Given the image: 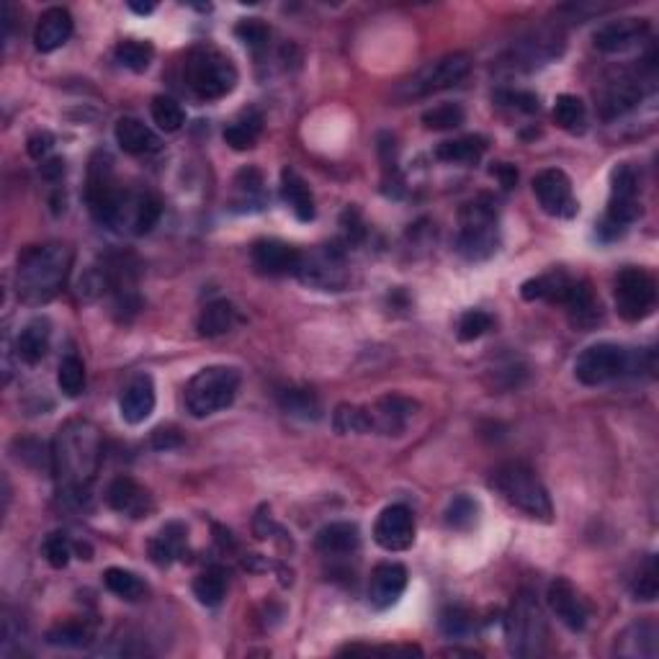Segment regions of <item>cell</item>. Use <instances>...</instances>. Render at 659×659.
I'll list each match as a JSON object with an SVG mask.
<instances>
[{
  "mask_svg": "<svg viewBox=\"0 0 659 659\" xmlns=\"http://www.w3.org/2000/svg\"><path fill=\"white\" fill-rule=\"evenodd\" d=\"M335 430L348 436V433H371L369 407L340 405L335 410Z\"/></svg>",
  "mask_w": 659,
  "mask_h": 659,
  "instance_id": "47",
  "label": "cell"
},
{
  "mask_svg": "<svg viewBox=\"0 0 659 659\" xmlns=\"http://www.w3.org/2000/svg\"><path fill=\"white\" fill-rule=\"evenodd\" d=\"M152 446L158 448V451H168V448L181 446V436L173 428H158L152 433Z\"/></svg>",
  "mask_w": 659,
  "mask_h": 659,
  "instance_id": "56",
  "label": "cell"
},
{
  "mask_svg": "<svg viewBox=\"0 0 659 659\" xmlns=\"http://www.w3.org/2000/svg\"><path fill=\"white\" fill-rule=\"evenodd\" d=\"M129 8H132L134 13H152L155 11V3H145V6H142V3H129Z\"/></svg>",
  "mask_w": 659,
  "mask_h": 659,
  "instance_id": "58",
  "label": "cell"
},
{
  "mask_svg": "<svg viewBox=\"0 0 659 659\" xmlns=\"http://www.w3.org/2000/svg\"><path fill=\"white\" fill-rule=\"evenodd\" d=\"M479 518V505L477 500H472L469 495H459L451 500L446 510V523L456 531H469L472 526H477Z\"/></svg>",
  "mask_w": 659,
  "mask_h": 659,
  "instance_id": "46",
  "label": "cell"
},
{
  "mask_svg": "<svg viewBox=\"0 0 659 659\" xmlns=\"http://www.w3.org/2000/svg\"><path fill=\"white\" fill-rule=\"evenodd\" d=\"M152 121L158 124L163 132H178V129L186 124V111H183L181 103L170 96H155L152 98Z\"/></svg>",
  "mask_w": 659,
  "mask_h": 659,
  "instance_id": "43",
  "label": "cell"
},
{
  "mask_svg": "<svg viewBox=\"0 0 659 659\" xmlns=\"http://www.w3.org/2000/svg\"><path fill=\"white\" fill-rule=\"evenodd\" d=\"M533 194L539 199V206L549 217L559 219H572L580 209L572 191V181L564 170L559 168H546L541 170L539 176L533 178Z\"/></svg>",
  "mask_w": 659,
  "mask_h": 659,
  "instance_id": "13",
  "label": "cell"
},
{
  "mask_svg": "<svg viewBox=\"0 0 659 659\" xmlns=\"http://www.w3.org/2000/svg\"><path fill=\"white\" fill-rule=\"evenodd\" d=\"M106 502L116 513H124L129 518H147L155 510L150 492L132 477H116L106 490Z\"/></svg>",
  "mask_w": 659,
  "mask_h": 659,
  "instance_id": "22",
  "label": "cell"
},
{
  "mask_svg": "<svg viewBox=\"0 0 659 659\" xmlns=\"http://www.w3.org/2000/svg\"><path fill=\"white\" fill-rule=\"evenodd\" d=\"M103 585L109 593H114L116 598L127 600V603H137L147 595V585L142 582L140 575H134L124 567H111L103 572Z\"/></svg>",
  "mask_w": 659,
  "mask_h": 659,
  "instance_id": "37",
  "label": "cell"
},
{
  "mask_svg": "<svg viewBox=\"0 0 659 659\" xmlns=\"http://www.w3.org/2000/svg\"><path fill=\"white\" fill-rule=\"evenodd\" d=\"M572 281L575 279H572L569 273L551 271L526 281L523 289H520V294H523V299H528V302H533V299H546V302L551 304H562L564 297L569 294V289H572Z\"/></svg>",
  "mask_w": 659,
  "mask_h": 659,
  "instance_id": "30",
  "label": "cell"
},
{
  "mask_svg": "<svg viewBox=\"0 0 659 659\" xmlns=\"http://www.w3.org/2000/svg\"><path fill=\"white\" fill-rule=\"evenodd\" d=\"M253 266L263 276H297L302 253L281 240H258L250 250Z\"/></svg>",
  "mask_w": 659,
  "mask_h": 659,
  "instance_id": "18",
  "label": "cell"
},
{
  "mask_svg": "<svg viewBox=\"0 0 659 659\" xmlns=\"http://www.w3.org/2000/svg\"><path fill=\"white\" fill-rule=\"evenodd\" d=\"M502 103H508V106H513V109H520L526 111V114H533V111H539V98L533 96V93H526V91H505L500 93Z\"/></svg>",
  "mask_w": 659,
  "mask_h": 659,
  "instance_id": "53",
  "label": "cell"
},
{
  "mask_svg": "<svg viewBox=\"0 0 659 659\" xmlns=\"http://www.w3.org/2000/svg\"><path fill=\"white\" fill-rule=\"evenodd\" d=\"M52 145H55L52 134L37 132V134H31V137H29V145H26V150H29V155L34 160H44L49 152H52Z\"/></svg>",
  "mask_w": 659,
  "mask_h": 659,
  "instance_id": "54",
  "label": "cell"
},
{
  "mask_svg": "<svg viewBox=\"0 0 659 659\" xmlns=\"http://www.w3.org/2000/svg\"><path fill=\"white\" fill-rule=\"evenodd\" d=\"M562 37L554 31H536L531 37L520 39L513 49V67H523V70H536V67L549 65L551 60H557L562 55Z\"/></svg>",
  "mask_w": 659,
  "mask_h": 659,
  "instance_id": "20",
  "label": "cell"
},
{
  "mask_svg": "<svg viewBox=\"0 0 659 659\" xmlns=\"http://www.w3.org/2000/svg\"><path fill=\"white\" fill-rule=\"evenodd\" d=\"M73 37V16L67 8H47V11L39 16V24L34 29V47L49 55L55 49L65 47Z\"/></svg>",
  "mask_w": 659,
  "mask_h": 659,
  "instance_id": "24",
  "label": "cell"
},
{
  "mask_svg": "<svg viewBox=\"0 0 659 659\" xmlns=\"http://www.w3.org/2000/svg\"><path fill=\"white\" fill-rule=\"evenodd\" d=\"M116 62L121 67H127L132 73H145L147 67H150L152 55H155V49L152 44L147 42H137V39H124V42L116 44Z\"/></svg>",
  "mask_w": 659,
  "mask_h": 659,
  "instance_id": "42",
  "label": "cell"
},
{
  "mask_svg": "<svg viewBox=\"0 0 659 659\" xmlns=\"http://www.w3.org/2000/svg\"><path fill=\"white\" fill-rule=\"evenodd\" d=\"M407 590V569L397 562L376 564L369 580V603L376 611H387Z\"/></svg>",
  "mask_w": 659,
  "mask_h": 659,
  "instance_id": "19",
  "label": "cell"
},
{
  "mask_svg": "<svg viewBox=\"0 0 659 659\" xmlns=\"http://www.w3.org/2000/svg\"><path fill=\"white\" fill-rule=\"evenodd\" d=\"M500 248V227H497V209L487 196L461 206L459 237L456 250L466 260H487Z\"/></svg>",
  "mask_w": 659,
  "mask_h": 659,
  "instance_id": "5",
  "label": "cell"
},
{
  "mask_svg": "<svg viewBox=\"0 0 659 659\" xmlns=\"http://www.w3.org/2000/svg\"><path fill=\"white\" fill-rule=\"evenodd\" d=\"M546 600H549L551 613H554L569 631H575L577 634V631L585 629L587 618H590V608H587L585 598L577 593V587L572 585V582L564 580V577H557V580L549 585Z\"/></svg>",
  "mask_w": 659,
  "mask_h": 659,
  "instance_id": "16",
  "label": "cell"
},
{
  "mask_svg": "<svg viewBox=\"0 0 659 659\" xmlns=\"http://www.w3.org/2000/svg\"><path fill=\"white\" fill-rule=\"evenodd\" d=\"M464 109L459 103H441V106H433L423 114V124L433 132H448V129H456L464 124Z\"/></svg>",
  "mask_w": 659,
  "mask_h": 659,
  "instance_id": "45",
  "label": "cell"
},
{
  "mask_svg": "<svg viewBox=\"0 0 659 659\" xmlns=\"http://www.w3.org/2000/svg\"><path fill=\"white\" fill-rule=\"evenodd\" d=\"M374 541L384 551H407L415 544V518L405 505H389L374 523Z\"/></svg>",
  "mask_w": 659,
  "mask_h": 659,
  "instance_id": "14",
  "label": "cell"
},
{
  "mask_svg": "<svg viewBox=\"0 0 659 659\" xmlns=\"http://www.w3.org/2000/svg\"><path fill=\"white\" fill-rule=\"evenodd\" d=\"M160 214H163V204L158 196L152 194H132L127 209V224L132 227L134 235H147V232L158 224Z\"/></svg>",
  "mask_w": 659,
  "mask_h": 659,
  "instance_id": "35",
  "label": "cell"
},
{
  "mask_svg": "<svg viewBox=\"0 0 659 659\" xmlns=\"http://www.w3.org/2000/svg\"><path fill=\"white\" fill-rule=\"evenodd\" d=\"M418 412V402H412L410 397L402 394H389L381 397L379 402L369 407V420H371V433H381V436H400L402 430L407 428L412 418Z\"/></svg>",
  "mask_w": 659,
  "mask_h": 659,
  "instance_id": "17",
  "label": "cell"
},
{
  "mask_svg": "<svg viewBox=\"0 0 659 659\" xmlns=\"http://www.w3.org/2000/svg\"><path fill=\"white\" fill-rule=\"evenodd\" d=\"M240 322V312L232 302L227 299H217V302H209L199 315V335L204 338H219V335L230 333L232 327Z\"/></svg>",
  "mask_w": 659,
  "mask_h": 659,
  "instance_id": "32",
  "label": "cell"
},
{
  "mask_svg": "<svg viewBox=\"0 0 659 659\" xmlns=\"http://www.w3.org/2000/svg\"><path fill=\"white\" fill-rule=\"evenodd\" d=\"M155 384H152V376L147 374H137L134 379H129V384L121 389L119 397V412L124 423L129 425H140L145 423L147 418L155 410Z\"/></svg>",
  "mask_w": 659,
  "mask_h": 659,
  "instance_id": "21",
  "label": "cell"
},
{
  "mask_svg": "<svg viewBox=\"0 0 659 659\" xmlns=\"http://www.w3.org/2000/svg\"><path fill=\"white\" fill-rule=\"evenodd\" d=\"M616 309L626 322L647 320L657 307V281L644 268H623L616 276Z\"/></svg>",
  "mask_w": 659,
  "mask_h": 659,
  "instance_id": "10",
  "label": "cell"
},
{
  "mask_svg": "<svg viewBox=\"0 0 659 659\" xmlns=\"http://www.w3.org/2000/svg\"><path fill=\"white\" fill-rule=\"evenodd\" d=\"M281 196H284L286 206L294 212L299 222H312L315 219V196L309 191L307 181L294 168L281 170Z\"/></svg>",
  "mask_w": 659,
  "mask_h": 659,
  "instance_id": "27",
  "label": "cell"
},
{
  "mask_svg": "<svg viewBox=\"0 0 659 659\" xmlns=\"http://www.w3.org/2000/svg\"><path fill=\"white\" fill-rule=\"evenodd\" d=\"M44 559L49 562V567L55 569H65L70 564V557H73V541L67 539V533H49L47 541H44Z\"/></svg>",
  "mask_w": 659,
  "mask_h": 659,
  "instance_id": "51",
  "label": "cell"
},
{
  "mask_svg": "<svg viewBox=\"0 0 659 659\" xmlns=\"http://www.w3.org/2000/svg\"><path fill=\"white\" fill-rule=\"evenodd\" d=\"M299 279L307 286L322 291H340L348 284V268H345V250L338 245H320L317 250L304 255L297 271Z\"/></svg>",
  "mask_w": 659,
  "mask_h": 659,
  "instance_id": "12",
  "label": "cell"
},
{
  "mask_svg": "<svg viewBox=\"0 0 659 659\" xmlns=\"http://www.w3.org/2000/svg\"><path fill=\"white\" fill-rule=\"evenodd\" d=\"M492 176L502 183V188H513L515 183H518V170H515V165L508 163L495 165V168H492Z\"/></svg>",
  "mask_w": 659,
  "mask_h": 659,
  "instance_id": "57",
  "label": "cell"
},
{
  "mask_svg": "<svg viewBox=\"0 0 659 659\" xmlns=\"http://www.w3.org/2000/svg\"><path fill=\"white\" fill-rule=\"evenodd\" d=\"M647 37V19H618L600 26L593 34V44L603 55H623V52H631L639 44H644Z\"/></svg>",
  "mask_w": 659,
  "mask_h": 659,
  "instance_id": "15",
  "label": "cell"
},
{
  "mask_svg": "<svg viewBox=\"0 0 659 659\" xmlns=\"http://www.w3.org/2000/svg\"><path fill=\"white\" fill-rule=\"evenodd\" d=\"M631 595L641 603H652L659 595V569H657V557H649L644 562V567L639 569L634 585H631Z\"/></svg>",
  "mask_w": 659,
  "mask_h": 659,
  "instance_id": "48",
  "label": "cell"
},
{
  "mask_svg": "<svg viewBox=\"0 0 659 659\" xmlns=\"http://www.w3.org/2000/svg\"><path fill=\"white\" fill-rule=\"evenodd\" d=\"M616 654L629 659L657 657V626L649 621L631 623L621 636H616Z\"/></svg>",
  "mask_w": 659,
  "mask_h": 659,
  "instance_id": "28",
  "label": "cell"
},
{
  "mask_svg": "<svg viewBox=\"0 0 659 659\" xmlns=\"http://www.w3.org/2000/svg\"><path fill=\"white\" fill-rule=\"evenodd\" d=\"M505 636L515 657H541L549 639L544 611L531 593H520L505 618Z\"/></svg>",
  "mask_w": 659,
  "mask_h": 659,
  "instance_id": "7",
  "label": "cell"
},
{
  "mask_svg": "<svg viewBox=\"0 0 659 659\" xmlns=\"http://www.w3.org/2000/svg\"><path fill=\"white\" fill-rule=\"evenodd\" d=\"M57 384L65 397H80L85 389V363L75 353L65 356L57 369Z\"/></svg>",
  "mask_w": 659,
  "mask_h": 659,
  "instance_id": "44",
  "label": "cell"
},
{
  "mask_svg": "<svg viewBox=\"0 0 659 659\" xmlns=\"http://www.w3.org/2000/svg\"><path fill=\"white\" fill-rule=\"evenodd\" d=\"M639 191L641 178L634 165H618L611 176V206H608V217H605V222L598 227L605 240L621 237L623 230H626V224H631L639 217Z\"/></svg>",
  "mask_w": 659,
  "mask_h": 659,
  "instance_id": "9",
  "label": "cell"
},
{
  "mask_svg": "<svg viewBox=\"0 0 659 659\" xmlns=\"http://www.w3.org/2000/svg\"><path fill=\"white\" fill-rule=\"evenodd\" d=\"M116 142L127 155H152V152L160 150L158 134L152 132L147 124H142L140 119L134 116H124V119L116 121Z\"/></svg>",
  "mask_w": 659,
  "mask_h": 659,
  "instance_id": "26",
  "label": "cell"
},
{
  "mask_svg": "<svg viewBox=\"0 0 659 659\" xmlns=\"http://www.w3.org/2000/svg\"><path fill=\"white\" fill-rule=\"evenodd\" d=\"M52 472L65 495L85 497L101 469L103 443L101 433L88 420H70L57 430L52 443Z\"/></svg>",
  "mask_w": 659,
  "mask_h": 659,
  "instance_id": "1",
  "label": "cell"
},
{
  "mask_svg": "<svg viewBox=\"0 0 659 659\" xmlns=\"http://www.w3.org/2000/svg\"><path fill=\"white\" fill-rule=\"evenodd\" d=\"M183 549H186V528L181 523H168L163 531L150 541V557L158 567H168L170 562L181 559Z\"/></svg>",
  "mask_w": 659,
  "mask_h": 659,
  "instance_id": "33",
  "label": "cell"
},
{
  "mask_svg": "<svg viewBox=\"0 0 659 659\" xmlns=\"http://www.w3.org/2000/svg\"><path fill=\"white\" fill-rule=\"evenodd\" d=\"M343 232H345V240H348V245H351V242L363 240V235H366V230H363L361 217H358L356 209H348V212L343 214Z\"/></svg>",
  "mask_w": 659,
  "mask_h": 659,
  "instance_id": "55",
  "label": "cell"
},
{
  "mask_svg": "<svg viewBox=\"0 0 659 659\" xmlns=\"http://www.w3.org/2000/svg\"><path fill=\"white\" fill-rule=\"evenodd\" d=\"M281 410L291 418L307 420V423H315L322 415L320 400L309 389H286V392H281Z\"/></svg>",
  "mask_w": 659,
  "mask_h": 659,
  "instance_id": "38",
  "label": "cell"
},
{
  "mask_svg": "<svg viewBox=\"0 0 659 659\" xmlns=\"http://www.w3.org/2000/svg\"><path fill=\"white\" fill-rule=\"evenodd\" d=\"M474 626L472 621V613L466 611V608H461V605H448L446 611L441 613V631L446 636H464L469 634Z\"/></svg>",
  "mask_w": 659,
  "mask_h": 659,
  "instance_id": "52",
  "label": "cell"
},
{
  "mask_svg": "<svg viewBox=\"0 0 659 659\" xmlns=\"http://www.w3.org/2000/svg\"><path fill=\"white\" fill-rule=\"evenodd\" d=\"M224 593H227V577H224L222 569H206V572H201L194 580L196 600H199L201 605H206V608H214V605L222 603Z\"/></svg>",
  "mask_w": 659,
  "mask_h": 659,
  "instance_id": "40",
  "label": "cell"
},
{
  "mask_svg": "<svg viewBox=\"0 0 659 659\" xmlns=\"http://www.w3.org/2000/svg\"><path fill=\"white\" fill-rule=\"evenodd\" d=\"M487 150V140L484 137H461V140L441 142L436 147V158L441 163H454V165H474Z\"/></svg>",
  "mask_w": 659,
  "mask_h": 659,
  "instance_id": "36",
  "label": "cell"
},
{
  "mask_svg": "<svg viewBox=\"0 0 659 659\" xmlns=\"http://www.w3.org/2000/svg\"><path fill=\"white\" fill-rule=\"evenodd\" d=\"M492 325H495V317L487 315L484 309H469V312L461 315L456 333H459V340H464V343H472V340H479L482 335L490 333Z\"/></svg>",
  "mask_w": 659,
  "mask_h": 659,
  "instance_id": "49",
  "label": "cell"
},
{
  "mask_svg": "<svg viewBox=\"0 0 659 659\" xmlns=\"http://www.w3.org/2000/svg\"><path fill=\"white\" fill-rule=\"evenodd\" d=\"M562 307L567 309L569 322H572V327H577V330H593V327L603 320V307H600L593 286L587 284V281H572V289H569V294L564 297Z\"/></svg>",
  "mask_w": 659,
  "mask_h": 659,
  "instance_id": "23",
  "label": "cell"
},
{
  "mask_svg": "<svg viewBox=\"0 0 659 659\" xmlns=\"http://www.w3.org/2000/svg\"><path fill=\"white\" fill-rule=\"evenodd\" d=\"M240 392V371L232 366H206L188 381L183 402L194 418H209L227 410Z\"/></svg>",
  "mask_w": 659,
  "mask_h": 659,
  "instance_id": "6",
  "label": "cell"
},
{
  "mask_svg": "<svg viewBox=\"0 0 659 659\" xmlns=\"http://www.w3.org/2000/svg\"><path fill=\"white\" fill-rule=\"evenodd\" d=\"M183 78H186V85L196 98L219 101V98L230 96L237 88V67L217 47L199 44L186 55Z\"/></svg>",
  "mask_w": 659,
  "mask_h": 659,
  "instance_id": "4",
  "label": "cell"
},
{
  "mask_svg": "<svg viewBox=\"0 0 659 659\" xmlns=\"http://www.w3.org/2000/svg\"><path fill=\"white\" fill-rule=\"evenodd\" d=\"M260 129H263V116L258 111H242L230 127L224 129V142L237 152L253 150L260 137Z\"/></svg>",
  "mask_w": 659,
  "mask_h": 659,
  "instance_id": "34",
  "label": "cell"
},
{
  "mask_svg": "<svg viewBox=\"0 0 659 659\" xmlns=\"http://www.w3.org/2000/svg\"><path fill=\"white\" fill-rule=\"evenodd\" d=\"M49 338H52V327H49V320L44 317H37V320H31L29 325L21 330L19 340H16V353L24 363L34 366V363L42 361L49 351Z\"/></svg>",
  "mask_w": 659,
  "mask_h": 659,
  "instance_id": "31",
  "label": "cell"
},
{
  "mask_svg": "<svg viewBox=\"0 0 659 659\" xmlns=\"http://www.w3.org/2000/svg\"><path fill=\"white\" fill-rule=\"evenodd\" d=\"M554 121L557 127H562L569 134H580L585 132V121H587V109L585 101L580 96H572V93H564L554 103Z\"/></svg>",
  "mask_w": 659,
  "mask_h": 659,
  "instance_id": "39",
  "label": "cell"
},
{
  "mask_svg": "<svg viewBox=\"0 0 659 659\" xmlns=\"http://www.w3.org/2000/svg\"><path fill=\"white\" fill-rule=\"evenodd\" d=\"M91 629L83 621H62L47 631V641L52 647L80 649L91 644Z\"/></svg>",
  "mask_w": 659,
  "mask_h": 659,
  "instance_id": "41",
  "label": "cell"
},
{
  "mask_svg": "<svg viewBox=\"0 0 659 659\" xmlns=\"http://www.w3.org/2000/svg\"><path fill=\"white\" fill-rule=\"evenodd\" d=\"M317 551L327 554V557H343V554H353L361 546V531L356 523H330L317 533Z\"/></svg>",
  "mask_w": 659,
  "mask_h": 659,
  "instance_id": "29",
  "label": "cell"
},
{
  "mask_svg": "<svg viewBox=\"0 0 659 659\" xmlns=\"http://www.w3.org/2000/svg\"><path fill=\"white\" fill-rule=\"evenodd\" d=\"M235 37L240 39L242 44L253 52H260V49L268 47V39H271V29L260 19H242L240 24L235 26Z\"/></svg>",
  "mask_w": 659,
  "mask_h": 659,
  "instance_id": "50",
  "label": "cell"
},
{
  "mask_svg": "<svg viewBox=\"0 0 659 659\" xmlns=\"http://www.w3.org/2000/svg\"><path fill=\"white\" fill-rule=\"evenodd\" d=\"M631 356L626 348L616 343L590 345L577 356L575 376L585 387H600L605 381L618 379L629 371Z\"/></svg>",
  "mask_w": 659,
  "mask_h": 659,
  "instance_id": "11",
  "label": "cell"
},
{
  "mask_svg": "<svg viewBox=\"0 0 659 659\" xmlns=\"http://www.w3.org/2000/svg\"><path fill=\"white\" fill-rule=\"evenodd\" d=\"M73 268V250L62 242L31 245L21 250L16 266V291L24 304H47L65 286Z\"/></svg>",
  "mask_w": 659,
  "mask_h": 659,
  "instance_id": "2",
  "label": "cell"
},
{
  "mask_svg": "<svg viewBox=\"0 0 659 659\" xmlns=\"http://www.w3.org/2000/svg\"><path fill=\"white\" fill-rule=\"evenodd\" d=\"M469 67H472V60H469V55H464V52H451V55L438 57V60L420 67L418 73H412L410 78L402 80V83L394 88V98L407 103L433 96V93L448 91V88L459 85L461 80L469 75Z\"/></svg>",
  "mask_w": 659,
  "mask_h": 659,
  "instance_id": "8",
  "label": "cell"
},
{
  "mask_svg": "<svg viewBox=\"0 0 659 659\" xmlns=\"http://www.w3.org/2000/svg\"><path fill=\"white\" fill-rule=\"evenodd\" d=\"M490 484L502 500L513 505L515 510H520V513H526L528 518L541 520V523L554 520V505H551L549 490L536 477L531 466L520 464V461L502 464L500 469H495Z\"/></svg>",
  "mask_w": 659,
  "mask_h": 659,
  "instance_id": "3",
  "label": "cell"
},
{
  "mask_svg": "<svg viewBox=\"0 0 659 659\" xmlns=\"http://www.w3.org/2000/svg\"><path fill=\"white\" fill-rule=\"evenodd\" d=\"M641 83L639 78H629L621 75L618 80H611L605 85V91L600 93V114L603 119H616V116L626 114L641 101Z\"/></svg>",
  "mask_w": 659,
  "mask_h": 659,
  "instance_id": "25",
  "label": "cell"
}]
</instances>
